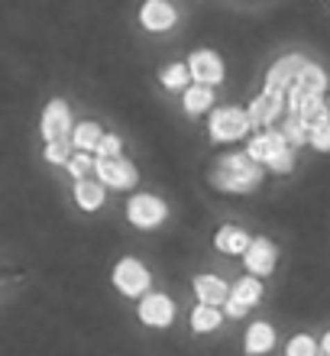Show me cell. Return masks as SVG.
Here are the masks:
<instances>
[{
	"label": "cell",
	"instance_id": "1",
	"mask_svg": "<svg viewBox=\"0 0 330 356\" xmlns=\"http://www.w3.org/2000/svg\"><path fill=\"white\" fill-rule=\"evenodd\" d=\"M214 185L220 191H233V195H246V191H253L259 181H263V169H259V162L249 159V152L246 156H220V162L214 165Z\"/></svg>",
	"mask_w": 330,
	"mask_h": 356
},
{
	"label": "cell",
	"instance_id": "2",
	"mask_svg": "<svg viewBox=\"0 0 330 356\" xmlns=\"http://www.w3.org/2000/svg\"><path fill=\"white\" fill-rule=\"evenodd\" d=\"M249 130V113H243L240 107H220L211 113V140L226 143V140H240Z\"/></svg>",
	"mask_w": 330,
	"mask_h": 356
},
{
	"label": "cell",
	"instance_id": "3",
	"mask_svg": "<svg viewBox=\"0 0 330 356\" xmlns=\"http://www.w3.org/2000/svg\"><path fill=\"white\" fill-rule=\"evenodd\" d=\"M113 285L123 291V295H142V291L149 289V272L142 269V263H136V259H123V263H117V269H113Z\"/></svg>",
	"mask_w": 330,
	"mask_h": 356
},
{
	"label": "cell",
	"instance_id": "4",
	"mask_svg": "<svg viewBox=\"0 0 330 356\" xmlns=\"http://www.w3.org/2000/svg\"><path fill=\"white\" fill-rule=\"evenodd\" d=\"M308 72V62L302 56H285L282 62H275L269 72V91H288L298 85V78Z\"/></svg>",
	"mask_w": 330,
	"mask_h": 356
},
{
	"label": "cell",
	"instance_id": "5",
	"mask_svg": "<svg viewBox=\"0 0 330 356\" xmlns=\"http://www.w3.org/2000/svg\"><path fill=\"white\" fill-rule=\"evenodd\" d=\"M324 85H327V78H324L321 68H317V65H308V72L298 78V85H295L292 94H288V107H292V111H298L304 101H314V97H321Z\"/></svg>",
	"mask_w": 330,
	"mask_h": 356
},
{
	"label": "cell",
	"instance_id": "6",
	"mask_svg": "<svg viewBox=\"0 0 330 356\" xmlns=\"http://www.w3.org/2000/svg\"><path fill=\"white\" fill-rule=\"evenodd\" d=\"M126 214H130V220L136 227H156L165 217V204L152 195H136L130 201V207H126Z\"/></svg>",
	"mask_w": 330,
	"mask_h": 356
},
{
	"label": "cell",
	"instance_id": "7",
	"mask_svg": "<svg viewBox=\"0 0 330 356\" xmlns=\"http://www.w3.org/2000/svg\"><path fill=\"white\" fill-rule=\"evenodd\" d=\"M188 72L195 75V81H201L204 88H211V85H217L220 78H224V62H220L214 52L201 49V52H195V56H191Z\"/></svg>",
	"mask_w": 330,
	"mask_h": 356
},
{
	"label": "cell",
	"instance_id": "8",
	"mask_svg": "<svg viewBox=\"0 0 330 356\" xmlns=\"http://www.w3.org/2000/svg\"><path fill=\"white\" fill-rule=\"evenodd\" d=\"M68 127H72V113L62 101H52L42 113V136L49 143H58V140H68Z\"/></svg>",
	"mask_w": 330,
	"mask_h": 356
},
{
	"label": "cell",
	"instance_id": "9",
	"mask_svg": "<svg viewBox=\"0 0 330 356\" xmlns=\"http://www.w3.org/2000/svg\"><path fill=\"white\" fill-rule=\"evenodd\" d=\"M282 107H285L282 91H269V88H265V91L249 104V123H253V127H265V123H272L275 117L282 113Z\"/></svg>",
	"mask_w": 330,
	"mask_h": 356
},
{
	"label": "cell",
	"instance_id": "10",
	"mask_svg": "<svg viewBox=\"0 0 330 356\" xmlns=\"http://www.w3.org/2000/svg\"><path fill=\"white\" fill-rule=\"evenodd\" d=\"M97 172L104 178V185L113 188H133L136 185V169L126 159L113 156V159H97Z\"/></svg>",
	"mask_w": 330,
	"mask_h": 356
},
{
	"label": "cell",
	"instance_id": "11",
	"mask_svg": "<svg viewBox=\"0 0 330 356\" xmlns=\"http://www.w3.org/2000/svg\"><path fill=\"white\" fill-rule=\"evenodd\" d=\"M172 314H175V308H172V301L165 295H146L140 305V318L149 327H165L172 321Z\"/></svg>",
	"mask_w": 330,
	"mask_h": 356
},
{
	"label": "cell",
	"instance_id": "12",
	"mask_svg": "<svg viewBox=\"0 0 330 356\" xmlns=\"http://www.w3.org/2000/svg\"><path fill=\"white\" fill-rule=\"evenodd\" d=\"M246 266L253 275H269L275 269V246L269 240H253V246L246 250Z\"/></svg>",
	"mask_w": 330,
	"mask_h": 356
},
{
	"label": "cell",
	"instance_id": "13",
	"mask_svg": "<svg viewBox=\"0 0 330 356\" xmlns=\"http://www.w3.org/2000/svg\"><path fill=\"white\" fill-rule=\"evenodd\" d=\"M195 291H198L201 305H208V308H217V305L230 301V291H226V285L217 275H198L195 279Z\"/></svg>",
	"mask_w": 330,
	"mask_h": 356
},
{
	"label": "cell",
	"instance_id": "14",
	"mask_svg": "<svg viewBox=\"0 0 330 356\" xmlns=\"http://www.w3.org/2000/svg\"><path fill=\"white\" fill-rule=\"evenodd\" d=\"M285 136L282 133H263V136H256L253 143H249V159L256 162H272L279 152H285Z\"/></svg>",
	"mask_w": 330,
	"mask_h": 356
},
{
	"label": "cell",
	"instance_id": "15",
	"mask_svg": "<svg viewBox=\"0 0 330 356\" xmlns=\"http://www.w3.org/2000/svg\"><path fill=\"white\" fill-rule=\"evenodd\" d=\"M214 243H217V250L220 253H246L249 246H253V240L240 230V227H220L217 230V236H214Z\"/></svg>",
	"mask_w": 330,
	"mask_h": 356
},
{
	"label": "cell",
	"instance_id": "16",
	"mask_svg": "<svg viewBox=\"0 0 330 356\" xmlns=\"http://www.w3.org/2000/svg\"><path fill=\"white\" fill-rule=\"evenodd\" d=\"M142 26L146 29H156V33H162V29H169L172 23H175V10L169 7V3H156V0H152V3H146V7H142Z\"/></svg>",
	"mask_w": 330,
	"mask_h": 356
},
{
	"label": "cell",
	"instance_id": "17",
	"mask_svg": "<svg viewBox=\"0 0 330 356\" xmlns=\"http://www.w3.org/2000/svg\"><path fill=\"white\" fill-rule=\"evenodd\" d=\"M75 201L85 211H97V207L104 204V185L101 181H91V178H81L75 185Z\"/></svg>",
	"mask_w": 330,
	"mask_h": 356
},
{
	"label": "cell",
	"instance_id": "18",
	"mask_svg": "<svg viewBox=\"0 0 330 356\" xmlns=\"http://www.w3.org/2000/svg\"><path fill=\"white\" fill-rule=\"evenodd\" d=\"M275 343V334L269 324H253V327L246 330V353H269Z\"/></svg>",
	"mask_w": 330,
	"mask_h": 356
},
{
	"label": "cell",
	"instance_id": "19",
	"mask_svg": "<svg viewBox=\"0 0 330 356\" xmlns=\"http://www.w3.org/2000/svg\"><path fill=\"white\" fill-rule=\"evenodd\" d=\"M282 136L288 143H304V140H311V127L302 120V113H295V111H288V117H285V130H282Z\"/></svg>",
	"mask_w": 330,
	"mask_h": 356
},
{
	"label": "cell",
	"instance_id": "20",
	"mask_svg": "<svg viewBox=\"0 0 330 356\" xmlns=\"http://www.w3.org/2000/svg\"><path fill=\"white\" fill-rule=\"evenodd\" d=\"M233 298L240 301V305H256V301L263 298V285H259V279H253V275H246V279L236 282V289H233Z\"/></svg>",
	"mask_w": 330,
	"mask_h": 356
},
{
	"label": "cell",
	"instance_id": "21",
	"mask_svg": "<svg viewBox=\"0 0 330 356\" xmlns=\"http://www.w3.org/2000/svg\"><path fill=\"white\" fill-rule=\"evenodd\" d=\"M211 104H214L211 88L198 85V88H188V91H185V107H188V113H204Z\"/></svg>",
	"mask_w": 330,
	"mask_h": 356
},
{
	"label": "cell",
	"instance_id": "22",
	"mask_svg": "<svg viewBox=\"0 0 330 356\" xmlns=\"http://www.w3.org/2000/svg\"><path fill=\"white\" fill-rule=\"evenodd\" d=\"M220 324V314H217V308H208V305H198L195 308V314H191V327L195 330H214Z\"/></svg>",
	"mask_w": 330,
	"mask_h": 356
},
{
	"label": "cell",
	"instance_id": "23",
	"mask_svg": "<svg viewBox=\"0 0 330 356\" xmlns=\"http://www.w3.org/2000/svg\"><path fill=\"white\" fill-rule=\"evenodd\" d=\"M101 127L97 123H81L78 127V133H75V146L78 149H91V146H101Z\"/></svg>",
	"mask_w": 330,
	"mask_h": 356
},
{
	"label": "cell",
	"instance_id": "24",
	"mask_svg": "<svg viewBox=\"0 0 330 356\" xmlns=\"http://www.w3.org/2000/svg\"><path fill=\"white\" fill-rule=\"evenodd\" d=\"M72 149H75V140H58V143H49L46 146V159L49 162H72L75 156H72Z\"/></svg>",
	"mask_w": 330,
	"mask_h": 356
},
{
	"label": "cell",
	"instance_id": "25",
	"mask_svg": "<svg viewBox=\"0 0 330 356\" xmlns=\"http://www.w3.org/2000/svg\"><path fill=\"white\" fill-rule=\"evenodd\" d=\"M188 75L191 72L185 65H169L165 72H162V85L165 88H181L185 81H188Z\"/></svg>",
	"mask_w": 330,
	"mask_h": 356
},
{
	"label": "cell",
	"instance_id": "26",
	"mask_svg": "<svg viewBox=\"0 0 330 356\" xmlns=\"http://www.w3.org/2000/svg\"><path fill=\"white\" fill-rule=\"evenodd\" d=\"M317 353V347H314L311 337H304V334H298V337L288 343V356H314Z\"/></svg>",
	"mask_w": 330,
	"mask_h": 356
},
{
	"label": "cell",
	"instance_id": "27",
	"mask_svg": "<svg viewBox=\"0 0 330 356\" xmlns=\"http://www.w3.org/2000/svg\"><path fill=\"white\" fill-rule=\"evenodd\" d=\"M311 143H314V149L330 152V120H324L321 127H314V130H311Z\"/></svg>",
	"mask_w": 330,
	"mask_h": 356
},
{
	"label": "cell",
	"instance_id": "28",
	"mask_svg": "<svg viewBox=\"0 0 330 356\" xmlns=\"http://www.w3.org/2000/svg\"><path fill=\"white\" fill-rule=\"evenodd\" d=\"M120 136H104L101 140V146H97V152H101V159H113V156H120Z\"/></svg>",
	"mask_w": 330,
	"mask_h": 356
},
{
	"label": "cell",
	"instance_id": "29",
	"mask_svg": "<svg viewBox=\"0 0 330 356\" xmlns=\"http://www.w3.org/2000/svg\"><path fill=\"white\" fill-rule=\"evenodd\" d=\"M68 172H72V175H75V178H81V175H88V172H91V159H88L85 152H78L75 159L68 162Z\"/></svg>",
	"mask_w": 330,
	"mask_h": 356
},
{
	"label": "cell",
	"instance_id": "30",
	"mask_svg": "<svg viewBox=\"0 0 330 356\" xmlns=\"http://www.w3.org/2000/svg\"><path fill=\"white\" fill-rule=\"evenodd\" d=\"M292 165H295V156H292L288 149L279 152V156L269 162V169H272V172H292Z\"/></svg>",
	"mask_w": 330,
	"mask_h": 356
},
{
	"label": "cell",
	"instance_id": "31",
	"mask_svg": "<svg viewBox=\"0 0 330 356\" xmlns=\"http://www.w3.org/2000/svg\"><path fill=\"white\" fill-rule=\"evenodd\" d=\"M243 311H246V305H240L236 298L226 301V314H230V318H243Z\"/></svg>",
	"mask_w": 330,
	"mask_h": 356
},
{
	"label": "cell",
	"instance_id": "32",
	"mask_svg": "<svg viewBox=\"0 0 330 356\" xmlns=\"http://www.w3.org/2000/svg\"><path fill=\"white\" fill-rule=\"evenodd\" d=\"M324 350H327V356H330V334L324 337Z\"/></svg>",
	"mask_w": 330,
	"mask_h": 356
}]
</instances>
